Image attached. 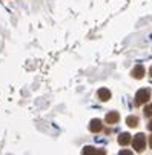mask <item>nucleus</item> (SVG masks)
Masks as SVG:
<instances>
[{"mask_svg": "<svg viewBox=\"0 0 152 155\" xmlns=\"http://www.w3.org/2000/svg\"><path fill=\"white\" fill-rule=\"evenodd\" d=\"M120 155H132V152H131V150H126V149H124V150H121V152H120Z\"/></svg>", "mask_w": 152, "mask_h": 155, "instance_id": "f8f14e48", "label": "nucleus"}, {"mask_svg": "<svg viewBox=\"0 0 152 155\" xmlns=\"http://www.w3.org/2000/svg\"><path fill=\"white\" fill-rule=\"evenodd\" d=\"M94 153H95V147H92V146H86L81 152V155H94Z\"/></svg>", "mask_w": 152, "mask_h": 155, "instance_id": "6e6552de", "label": "nucleus"}, {"mask_svg": "<svg viewBox=\"0 0 152 155\" xmlns=\"http://www.w3.org/2000/svg\"><path fill=\"white\" fill-rule=\"evenodd\" d=\"M94 155H104V150L103 149H95V153Z\"/></svg>", "mask_w": 152, "mask_h": 155, "instance_id": "9b49d317", "label": "nucleus"}, {"mask_svg": "<svg viewBox=\"0 0 152 155\" xmlns=\"http://www.w3.org/2000/svg\"><path fill=\"white\" fill-rule=\"evenodd\" d=\"M149 146L152 147V135H150V138H149Z\"/></svg>", "mask_w": 152, "mask_h": 155, "instance_id": "4468645a", "label": "nucleus"}, {"mask_svg": "<svg viewBox=\"0 0 152 155\" xmlns=\"http://www.w3.org/2000/svg\"><path fill=\"white\" fill-rule=\"evenodd\" d=\"M144 114L149 117V115H152V104H147L146 106V109H144Z\"/></svg>", "mask_w": 152, "mask_h": 155, "instance_id": "9d476101", "label": "nucleus"}, {"mask_svg": "<svg viewBox=\"0 0 152 155\" xmlns=\"http://www.w3.org/2000/svg\"><path fill=\"white\" fill-rule=\"evenodd\" d=\"M149 97H150V91L149 89H140L137 92V95H135V103L137 104H143V103H146L149 100Z\"/></svg>", "mask_w": 152, "mask_h": 155, "instance_id": "f03ea898", "label": "nucleus"}, {"mask_svg": "<svg viewBox=\"0 0 152 155\" xmlns=\"http://www.w3.org/2000/svg\"><path fill=\"white\" fill-rule=\"evenodd\" d=\"M101 121L98 120V118H94L92 121H91V124H89V129H91V132H100L101 130Z\"/></svg>", "mask_w": 152, "mask_h": 155, "instance_id": "423d86ee", "label": "nucleus"}, {"mask_svg": "<svg viewBox=\"0 0 152 155\" xmlns=\"http://www.w3.org/2000/svg\"><path fill=\"white\" fill-rule=\"evenodd\" d=\"M132 146L135 147V150L143 152L144 147H146V138H144V135L143 134H137L134 137V140H132Z\"/></svg>", "mask_w": 152, "mask_h": 155, "instance_id": "f257e3e1", "label": "nucleus"}, {"mask_svg": "<svg viewBox=\"0 0 152 155\" xmlns=\"http://www.w3.org/2000/svg\"><path fill=\"white\" fill-rule=\"evenodd\" d=\"M118 143H120L121 146L129 144V143H131V134H127V132H123V134H120V135H118Z\"/></svg>", "mask_w": 152, "mask_h": 155, "instance_id": "20e7f679", "label": "nucleus"}, {"mask_svg": "<svg viewBox=\"0 0 152 155\" xmlns=\"http://www.w3.org/2000/svg\"><path fill=\"white\" fill-rule=\"evenodd\" d=\"M143 75H144V68L141 64L135 66V68L132 69V77L134 78H143Z\"/></svg>", "mask_w": 152, "mask_h": 155, "instance_id": "39448f33", "label": "nucleus"}, {"mask_svg": "<svg viewBox=\"0 0 152 155\" xmlns=\"http://www.w3.org/2000/svg\"><path fill=\"white\" fill-rule=\"evenodd\" d=\"M118 118H120V115H118V112H115V110H112V112H109L106 115V123H109V124H114V123H117L118 121Z\"/></svg>", "mask_w": 152, "mask_h": 155, "instance_id": "7ed1b4c3", "label": "nucleus"}, {"mask_svg": "<svg viewBox=\"0 0 152 155\" xmlns=\"http://www.w3.org/2000/svg\"><path fill=\"white\" fill-rule=\"evenodd\" d=\"M98 98L106 101V100H109L111 98V92L109 89H106V87H101V89H98Z\"/></svg>", "mask_w": 152, "mask_h": 155, "instance_id": "0eeeda50", "label": "nucleus"}, {"mask_svg": "<svg viewBox=\"0 0 152 155\" xmlns=\"http://www.w3.org/2000/svg\"><path fill=\"white\" fill-rule=\"evenodd\" d=\"M147 127H149V130H152V120H150V123L147 124Z\"/></svg>", "mask_w": 152, "mask_h": 155, "instance_id": "ddd939ff", "label": "nucleus"}, {"mask_svg": "<svg viewBox=\"0 0 152 155\" xmlns=\"http://www.w3.org/2000/svg\"><path fill=\"white\" fill-rule=\"evenodd\" d=\"M150 77H152V68H150Z\"/></svg>", "mask_w": 152, "mask_h": 155, "instance_id": "2eb2a0df", "label": "nucleus"}, {"mask_svg": "<svg viewBox=\"0 0 152 155\" xmlns=\"http://www.w3.org/2000/svg\"><path fill=\"white\" fill-rule=\"evenodd\" d=\"M137 117H127L126 118V123H127V126H131V127H135L137 126Z\"/></svg>", "mask_w": 152, "mask_h": 155, "instance_id": "1a4fd4ad", "label": "nucleus"}]
</instances>
